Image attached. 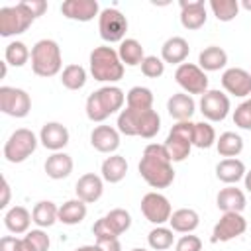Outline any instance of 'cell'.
<instances>
[{"label": "cell", "mask_w": 251, "mask_h": 251, "mask_svg": "<svg viewBox=\"0 0 251 251\" xmlns=\"http://www.w3.org/2000/svg\"><path fill=\"white\" fill-rule=\"evenodd\" d=\"M33 222V218H31V214L24 208V206H14V208H10L8 212H6V216H4V224H6V227L12 231V233H25L27 229H29V224Z\"/></svg>", "instance_id": "obj_28"}, {"label": "cell", "mask_w": 251, "mask_h": 251, "mask_svg": "<svg viewBox=\"0 0 251 251\" xmlns=\"http://www.w3.org/2000/svg\"><path fill=\"white\" fill-rule=\"evenodd\" d=\"M45 173H47V176H51L55 180L67 178L73 173V159H71V155H67L63 151H57V153L49 155L47 161H45Z\"/></svg>", "instance_id": "obj_23"}, {"label": "cell", "mask_w": 251, "mask_h": 251, "mask_svg": "<svg viewBox=\"0 0 251 251\" xmlns=\"http://www.w3.org/2000/svg\"><path fill=\"white\" fill-rule=\"evenodd\" d=\"M96 245L102 249V251H122V245H120V239H102V241H96Z\"/></svg>", "instance_id": "obj_48"}, {"label": "cell", "mask_w": 251, "mask_h": 251, "mask_svg": "<svg viewBox=\"0 0 251 251\" xmlns=\"http://www.w3.org/2000/svg\"><path fill=\"white\" fill-rule=\"evenodd\" d=\"M35 147H37L35 133L27 127H20L8 137L4 145V157L8 163H24L35 151Z\"/></svg>", "instance_id": "obj_8"}, {"label": "cell", "mask_w": 251, "mask_h": 251, "mask_svg": "<svg viewBox=\"0 0 251 251\" xmlns=\"http://www.w3.org/2000/svg\"><path fill=\"white\" fill-rule=\"evenodd\" d=\"M200 112L210 122H222L229 114V98L220 90H208L200 98Z\"/></svg>", "instance_id": "obj_14"}, {"label": "cell", "mask_w": 251, "mask_h": 251, "mask_svg": "<svg viewBox=\"0 0 251 251\" xmlns=\"http://www.w3.org/2000/svg\"><path fill=\"white\" fill-rule=\"evenodd\" d=\"M210 8L220 22H231L239 12L237 0H210Z\"/></svg>", "instance_id": "obj_39"}, {"label": "cell", "mask_w": 251, "mask_h": 251, "mask_svg": "<svg viewBox=\"0 0 251 251\" xmlns=\"http://www.w3.org/2000/svg\"><path fill=\"white\" fill-rule=\"evenodd\" d=\"M24 6L33 14V18H39L43 16V12L47 10V2L45 0H22Z\"/></svg>", "instance_id": "obj_46"}, {"label": "cell", "mask_w": 251, "mask_h": 251, "mask_svg": "<svg viewBox=\"0 0 251 251\" xmlns=\"http://www.w3.org/2000/svg\"><path fill=\"white\" fill-rule=\"evenodd\" d=\"M161 129V118L159 114L151 110H133L126 108L118 116V131L124 135H139L145 139H151Z\"/></svg>", "instance_id": "obj_2"}, {"label": "cell", "mask_w": 251, "mask_h": 251, "mask_svg": "<svg viewBox=\"0 0 251 251\" xmlns=\"http://www.w3.org/2000/svg\"><path fill=\"white\" fill-rule=\"evenodd\" d=\"M141 73H143L145 76H149V78L161 76V75L165 73V63H163V59H159V57H155V55H147V57L143 59V63H141Z\"/></svg>", "instance_id": "obj_41"}, {"label": "cell", "mask_w": 251, "mask_h": 251, "mask_svg": "<svg viewBox=\"0 0 251 251\" xmlns=\"http://www.w3.org/2000/svg\"><path fill=\"white\" fill-rule=\"evenodd\" d=\"M216 176L226 182V184H233L241 178H245V165L243 161L231 157V159H222L216 165Z\"/></svg>", "instance_id": "obj_24"}, {"label": "cell", "mask_w": 251, "mask_h": 251, "mask_svg": "<svg viewBox=\"0 0 251 251\" xmlns=\"http://www.w3.org/2000/svg\"><path fill=\"white\" fill-rule=\"evenodd\" d=\"M39 141L49 151H61L69 143V129L59 122H47L39 131Z\"/></svg>", "instance_id": "obj_18"}, {"label": "cell", "mask_w": 251, "mask_h": 251, "mask_svg": "<svg viewBox=\"0 0 251 251\" xmlns=\"http://www.w3.org/2000/svg\"><path fill=\"white\" fill-rule=\"evenodd\" d=\"M104 220L108 222V226L114 229V233H116L118 237H120L124 231H127L129 226H131V216H129V212L124 210V208H114V210H110V212L104 216Z\"/></svg>", "instance_id": "obj_37"}, {"label": "cell", "mask_w": 251, "mask_h": 251, "mask_svg": "<svg viewBox=\"0 0 251 251\" xmlns=\"http://www.w3.org/2000/svg\"><path fill=\"white\" fill-rule=\"evenodd\" d=\"M4 57H6V63L12 65V67H24L27 63V59L31 57L27 45L24 41H12L6 45V51H4Z\"/></svg>", "instance_id": "obj_36"}, {"label": "cell", "mask_w": 251, "mask_h": 251, "mask_svg": "<svg viewBox=\"0 0 251 251\" xmlns=\"http://www.w3.org/2000/svg\"><path fill=\"white\" fill-rule=\"evenodd\" d=\"M233 124L241 129H251V100L241 102L233 110Z\"/></svg>", "instance_id": "obj_42"}, {"label": "cell", "mask_w": 251, "mask_h": 251, "mask_svg": "<svg viewBox=\"0 0 251 251\" xmlns=\"http://www.w3.org/2000/svg\"><path fill=\"white\" fill-rule=\"evenodd\" d=\"M92 233L96 235V241H102V239H116V237H118L104 218H100V220L92 226Z\"/></svg>", "instance_id": "obj_44"}, {"label": "cell", "mask_w": 251, "mask_h": 251, "mask_svg": "<svg viewBox=\"0 0 251 251\" xmlns=\"http://www.w3.org/2000/svg\"><path fill=\"white\" fill-rule=\"evenodd\" d=\"M192 135H194V124L190 120L188 122H176L171 127V131L165 139V147L171 155V161L180 163L190 155V149L194 145Z\"/></svg>", "instance_id": "obj_6"}, {"label": "cell", "mask_w": 251, "mask_h": 251, "mask_svg": "<svg viewBox=\"0 0 251 251\" xmlns=\"http://www.w3.org/2000/svg\"><path fill=\"white\" fill-rule=\"evenodd\" d=\"M124 102H126V94L122 88L112 84L102 86L86 98V116L90 122H104L114 112L122 110Z\"/></svg>", "instance_id": "obj_3"}, {"label": "cell", "mask_w": 251, "mask_h": 251, "mask_svg": "<svg viewBox=\"0 0 251 251\" xmlns=\"http://www.w3.org/2000/svg\"><path fill=\"white\" fill-rule=\"evenodd\" d=\"M194 100L190 94L186 92H178V94H173L167 102V110L171 114V118H175L176 122H188L194 114Z\"/></svg>", "instance_id": "obj_22"}, {"label": "cell", "mask_w": 251, "mask_h": 251, "mask_svg": "<svg viewBox=\"0 0 251 251\" xmlns=\"http://www.w3.org/2000/svg\"><path fill=\"white\" fill-rule=\"evenodd\" d=\"M176 251H200L202 249V241H200V237H196V235H182L178 241H176V247H175Z\"/></svg>", "instance_id": "obj_45"}, {"label": "cell", "mask_w": 251, "mask_h": 251, "mask_svg": "<svg viewBox=\"0 0 251 251\" xmlns=\"http://www.w3.org/2000/svg\"><path fill=\"white\" fill-rule=\"evenodd\" d=\"M127 173V161L122 155H110L102 163V178L106 182H120Z\"/></svg>", "instance_id": "obj_30"}, {"label": "cell", "mask_w": 251, "mask_h": 251, "mask_svg": "<svg viewBox=\"0 0 251 251\" xmlns=\"http://www.w3.org/2000/svg\"><path fill=\"white\" fill-rule=\"evenodd\" d=\"M61 82L69 90H80L86 84V71L80 65H67L61 73Z\"/></svg>", "instance_id": "obj_35"}, {"label": "cell", "mask_w": 251, "mask_h": 251, "mask_svg": "<svg viewBox=\"0 0 251 251\" xmlns=\"http://www.w3.org/2000/svg\"><path fill=\"white\" fill-rule=\"evenodd\" d=\"M75 251H102L98 245H82V247H76Z\"/></svg>", "instance_id": "obj_50"}, {"label": "cell", "mask_w": 251, "mask_h": 251, "mask_svg": "<svg viewBox=\"0 0 251 251\" xmlns=\"http://www.w3.org/2000/svg\"><path fill=\"white\" fill-rule=\"evenodd\" d=\"M169 224H171V229H173V231L190 233V231H194V229L198 227L200 216H198V212L192 210V208H180V210H176V212L171 214Z\"/></svg>", "instance_id": "obj_25"}, {"label": "cell", "mask_w": 251, "mask_h": 251, "mask_svg": "<svg viewBox=\"0 0 251 251\" xmlns=\"http://www.w3.org/2000/svg\"><path fill=\"white\" fill-rule=\"evenodd\" d=\"M222 86L229 94H233L237 98H243V96L251 94V73L245 71V69H239V67H231V69L224 71Z\"/></svg>", "instance_id": "obj_15"}, {"label": "cell", "mask_w": 251, "mask_h": 251, "mask_svg": "<svg viewBox=\"0 0 251 251\" xmlns=\"http://www.w3.org/2000/svg\"><path fill=\"white\" fill-rule=\"evenodd\" d=\"M63 67L61 47L55 39H39L31 47V69L37 76H55Z\"/></svg>", "instance_id": "obj_5"}, {"label": "cell", "mask_w": 251, "mask_h": 251, "mask_svg": "<svg viewBox=\"0 0 251 251\" xmlns=\"http://www.w3.org/2000/svg\"><path fill=\"white\" fill-rule=\"evenodd\" d=\"M216 204L222 212H239L245 208V194L235 188V186H227V188H222L218 192V198H216Z\"/></svg>", "instance_id": "obj_26"}, {"label": "cell", "mask_w": 251, "mask_h": 251, "mask_svg": "<svg viewBox=\"0 0 251 251\" xmlns=\"http://www.w3.org/2000/svg\"><path fill=\"white\" fill-rule=\"evenodd\" d=\"M241 6H243L245 10H251V0H243V2H241Z\"/></svg>", "instance_id": "obj_52"}, {"label": "cell", "mask_w": 251, "mask_h": 251, "mask_svg": "<svg viewBox=\"0 0 251 251\" xmlns=\"http://www.w3.org/2000/svg\"><path fill=\"white\" fill-rule=\"evenodd\" d=\"M10 202V184L6 178H2V200H0V208H6Z\"/></svg>", "instance_id": "obj_49"}, {"label": "cell", "mask_w": 251, "mask_h": 251, "mask_svg": "<svg viewBox=\"0 0 251 251\" xmlns=\"http://www.w3.org/2000/svg\"><path fill=\"white\" fill-rule=\"evenodd\" d=\"M175 80L186 94H204L208 92V76L194 63H182L175 71Z\"/></svg>", "instance_id": "obj_11"}, {"label": "cell", "mask_w": 251, "mask_h": 251, "mask_svg": "<svg viewBox=\"0 0 251 251\" xmlns=\"http://www.w3.org/2000/svg\"><path fill=\"white\" fill-rule=\"evenodd\" d=\"M171 155L163 145L149 143L143 149V157L139 161V175L153 188H167L175 180V171L171 165Z\"/></svg>", "instance_id": "obj_1"}, {"label": "cell", "mask_w": 251, "mask_h": 251, "mask_svg": "<svg viewBox=\"0 0 251 251\" xmlns=\"http://www.w3.org/2000/svg\"><path fill=\"white\" fill-rule=\"evenodd\" d=\"M245 188L251 192V171H249V173H245Z\"/></svg>", "instance_id": "obj_51"}, {"label": "cell", "mask_w": 251, "mask_h": 251, "mask_svg": "<svg viewBox=\"0 0 251 251\" xmlns=\"http://www.w3.org/2000/svg\"><path fill=\"white\" fill-rule=\"evenodd\" d=\"M75 192H76V198H80L82 202L90 204V202H96L102 192H104V184H102V178L94 173H86L82 175L78 180H76V186H75Z\"/></svg>", "instance_id": "obj_20"}, {"label": "cell", "mask_w": 251, "mask_h": 251, "mask_svg": "<svg viewBox=\"0 0 251 251\" xmlns=\"http://www.w3.org/2000/svg\"><path fill=\"white\" fill-rule=\"evenodd\" d=\"M100 6L96 0H65L61 4V14L69 20L76 22H90L98 16Z\"/></svg>", "instance_id": "obj_16"}, {"label": "cell", "mask_w": 251, "mask_h": 251, "mask_svg": "<svg viewBox=\"0 0 251 251\" xmlns=\"http://www.w3.org/2000/svg\"><path fill=\"white\" fill-rule=\"evenodd\" d=\"M25 239L33 247V251H47L49 249V235L41 229H31L25 233Z\"/></svg>", "instance_id": "obj_43"}, {"label": "cell", "mask_w": 251, "mask_h": 251, "mask_svg": "<svg viewBox=\"0 0 251 251\" xmlns=\"http://www.w3.org/2000/svg\"><path fill=\"white\" fill-rule=\"evenodd\" d=\"M31 218H33V224H37L39 227H49L59 220V208L51 200H41L33 206Z\"/></svg>", "instance_id": "obj_33"}, {"label": "cell", "mask_w": 251, "mask_h": 251, "mask_svg": "<svg viewBox=\"0 0 251 251\" xmlns=\"http://www.w3.org/2000/svg\"><path fill=\"white\" fill-rule=\"evenodd\" d=\"M90 73L94 80L100 82H118L124 76V63L116 49L102 45L90 53Z\"/></svg>", "instance_id": "obj_4"}, {"label": "cell", "mask_w": 251, "mask_h": 251, "mask_svg": "<svg viewBox=\"0 0 251 251\" xmlns=\"http://www.w3.org/2000/svg\"><path fill=\"white\" fill-rule=\"evenodd\" d=\"M141 212H143L147 222H151L155 226H161V224L171 220L173 208H171L169 198L163 196L161 192H147L141 198Z\"/></svg>", "instance_id": "obj_12"}, {"label": "cell", "mask_w": 251, "mask_h": 251, "mask_svg": "<svg viewBox=\"0 0 251 251\" xmlns=\"http://www.w3.org/2000/svg\"><path fill=\"white\" fill-rule=\"evenodd\" d=\"M198 67L206 73V71H220V69H224L226 67V63H227V53L222 49V47H218V45H210V47H206V49H202L200 51V55H198Z\"/></svg>", "instance_id": "obj_27"}, {"label": "cell", "mask_w": 251, "mask_h": 251, "mask_svg": "<svg viewBox=\"0 0 251 251\" xmlns=\"http://www.w3.org/2000/svg\"><path fill=\"white\" fill-rule=\"evenodd\" d=\"M190 53V47H188V41L184 37H169L163 47H161V57L165 63H173V65H182L184 59L188 57Z\"/></svg>", "instance_id": "obj_21"}, {"label": "cell", "mask_w": 251, "mask_h": 251, "mask_svg": "<svg viewBox=\"0 0 251 251\" xmlns=\"http://www.w3.org/2000/svg\"><path fill=\"white\" fill-rule=\"evenodd\" d=\"M147 241H149V247H151V249H155V251H165V249H169V247L173 245L175 235H173V229L163 227V226H157L155 229L149 231Z\"/></svg>", "instance_id": "obj_38"}, {"label": "cell", "mask_w": 251, "mask_h": 251, "mask_svg": "<svg viewBox=\"0 0 251 251\" xmlns=\"http://www.w3.org/2000/svg\"><path fill=\"white\" fill-rule=\"evenodd\" d=\"M0 110L12 118H25L31 110V98L16 86H0Z\"/></svg>", "instance_id": "obj_10"}, {"label": "cell", "mask_w": 251, "mask_h": 251, "mask_svg": "<svg viewBox=\"0 0 251 251\" xmlns=\"http://www.w3.org/2000/svg\"><path fill=\"white\" fill-rule=\"evenodd\" d=\"M98 31L100 37L108 43H122L127 31V20L126 16L116 8H104L98 16Z\"/></svg>", "instance_id": "obj_9"}, {"label": "cell", "mask_w": 251, "mask_h": 251, "mask_svg": "<svg viewBox=\"0 0 251 251\" xmlns=\"http://www.w3.org/2000/svg\"><path fill=\"white\" fill-rule=\"evenodd\" d=\"M118 55H120L122 63L127 65V67H137V65H141L143 59H145L141 43H139L137 39H131V37H127V39H124V41L120 43Z\"/></svg>", "instance_id": "obj_31"}, {"label": "cell", "mask_w": 251, "mask_h": 251, "mask_svg": "<svg viewBox=\"0 0 251 251\" xmlns=\"http://www.w3.org/2000/svg\"><path fill=\"white\" fill-rule=\"evenodd\" d=\"M249 100H251V98H249Z\"/></svg>", "instance_id": "obj_54"}, {"label": "cell", "mask_w": 251, "mask_h": 251, "mask_svg": "<svg viewBox=\"0 0 251 251\" xmlns=\"http://www.w3.org/2000/svg\"><path fill=\"white\" fill-rule=\"evenodd\" d=\"M90 143L100 153H114L120 147V131L110 126H96L90 133Z\"/></svg>", "instance_id": "obj_19"}, {"label": "cell", "mask_w": 251, "mask_h": 251, "mask_svg": "<svg viewBox=\"0 0 251 251\" xmlns=\"http://www.w3.org/2000/svg\"><path fill=\"white\" fill-rule=\"evenodd\" d=\"M216 147H218V153L222 157L231 159V157H237L243 151V139L235 131H224L216 139Z\"/></svg>", "instance_id": "obj_32"}, {"label": "cell", "mask_w": 251, "mask_h": 251, "mask_svg": "<svg viewBox=\"0 0 251 251\" xmlns=\"http://www.w3.org/2000/svg\"><path fill=\"white\" fill-rule=\"evenodd\" d=\"M33 14L24 6V2H18L16 6H4L0 8V35L12 37L24 33L33 24Z\"/></svg>", "instance_id": "obj_7"}, {"label": "cell", "mask_w": 251, "mask_h": 251, "mask_svg": "<svg viewBox=\"0 0 251 251\" xmlns=\"http://www.w3.org/2000/svg\"><path fill=\"white\" fill-rule=\"evenodd\" d=\"M18 243H20V237L4 235L0 239V251H18Z\"/></svg>", "instance_id": "obj_47"}, {"label": "cell", "mask_w": 251, "mask_h": 251, "mask_svg": "<svg viewBox=\"0 0 251 251\" xmlns=\"http://www.w3.org/2000/svg\"><path fill=\"white\" fill-rule=\"evenodd\" d=\"M131 251H145V249H139V247H135V249H131Z\"/></svg>", "instance_id": "obj_53"}, {"label": "cell", "mask_w": 251, "mask_h": 251, "mask_svg": "<svg viewBox=\"0 0 251 251\" xmlns=\"http://www.w3.org/2000/svg\"><path fill=\"white\" fill-rule=\"evenodd\" d=\"M126 102H127V108H133V110H151L153 92L147 86H133L126 94Z\"/></svg>", "instance_id": "obj_34"}, {"label": "cell", "mask_w": 251, "mask_h": 251, "mask_svg": "<svg viewBox=\"0 0 251 251\" xmlns=\"http://www.w3.org/2000/svg\"><path fill=\"white\" fill-rule=\"evenodd\" d=\"M86 218V202H82L80 198L75 200H67L61 208H59V222L67 224V226H76Z\"/></svg>", "instance_id": "obj_29"}, {"label": "cell", "mask_w": 251, "mask_h": 251, "mask_svg": "<svg viewBox=\"0 0 251 251\" xmlns=\"http://www.w3.org/2000/svg\"><path fill=\"white\" fill-rule=\"evenodd\" d=\"M192 143L200 149H208L216 143V131L210 124L206 122H196L194 124V135H192Z\"/></svg>", "instance_id": "obj_40"}, {"label": "cell", "mask_w": 251, "mask_h": 251, "mask_svg": "<svg viewBox=\"0 0 251 251\" xmlns=\"http://www.w3.org/2000/svg\"><path fill=\"white\" fill-rule=\"evenodd\" d=\"M204 0H180V24L186 29H200L206 24Z\"/></svg>", "instance_id": "obj_17"}, {"label": "cell", "mask_w": 251, "mask_h": 251, "mask_svg": "<svg viewBox=\"0 0 251 251\" xmlns=\"http://www.w3.org/2000/svg\"><path fill=\"white\" fill-rule=\"evenodd\" d=\"M247 229V222L239 212H224V216L220 218V222L214 226L212 231V241H229L235 239L239 235H243Z\"/></svg>", "instance_id": "obj_13"}]
</instances>
